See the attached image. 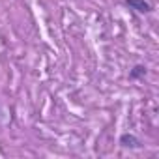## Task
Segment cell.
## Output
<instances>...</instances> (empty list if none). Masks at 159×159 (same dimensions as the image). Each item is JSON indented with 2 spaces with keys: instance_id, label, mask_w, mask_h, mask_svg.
<instances>
[{
  "instance_id": "cell-1",
  "label": "cell",
  "mask_w": 159,
  "mask_h": 159,
  "mask_svg": "<svg viewBox=\"0 0 159 159\" xmlns=\"http://www.w3.org/2000/svg\"><path fill=\"white\" fill-rule=\"evenodd\" d=\"M124 6H127L129 10L140 13V15H148L152 13V4L148 0H124Z\"/></svg>"
},
{
  "instance_id": "cell-2",
  "label": "cell",
  "mask_w": 159,
  "mask_h": 159,
  "mask_svg": "<svg viewBox=\"0 0 159 159\" xmlns=\"http://www.w3.org/2000/svg\"><path fill=\"white\" fill-rule=\"evenodd\" d=\"M118 144H120L122 148H129V150H139V148H142V140H140L137 135H133V133H122L120 139H118Z\"/></svg>"
},
{
  "instance_id": "cell-3",
  "label": "cell",
  "mask_w": 159,
  "mask_h": 159,
  "mask_svg": "<svg viewBox=\"0 0 159 159\" xmlns=\"http://www.w3.org/2000/svg\"><path fill=\"white\" fill-rule=\"evenodd\" d=\"M148 73V67L144 64H135L133 69L129 71V81H140V79H144Z\"/></svg>"
}]
</instances>
